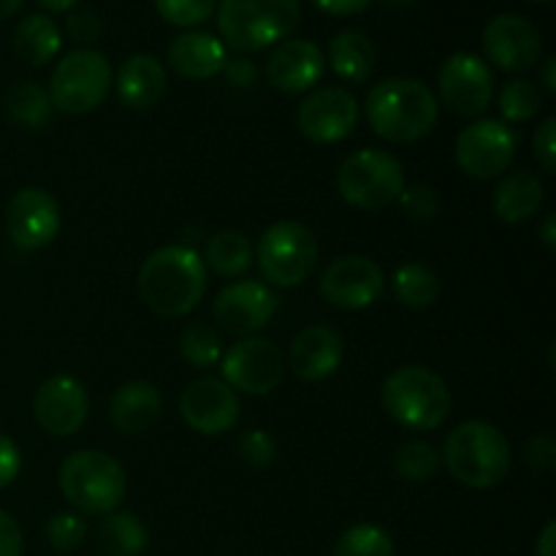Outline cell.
Here are the masks:
<instances>
[{
  "label": "cell",
  "instance_id": "cell-1",
  "mask_svg": "<svg viewBox=\"0 0 556 556\" xmlns=\"http://www.w3.org/2000/svg\"><path fill=\"white\" fill-rule=\"evenodd\" d=\"M206 293V266L199 253L182 244H166L141 264L139 296L161 318L193 313Z\"/></svg>",
  "mask_w": 556,
  "mask_h": 556
},
{
  "label": "cell",
  "instance_id": "cell-2",
  "mask_svg": "<svg viewBox=\"0 0 556 556\" xmlns=\"http://www.w3.org/2000/svg\"><path fill=\"white\" fill-rule=\"evenodd\" d=\"M364 112L369 128L380 139L391 144H410L432 134L440 117V103L424 81L394 76L369 90Z\"/></svg>",
  "mask_w": 556,
  "mask_h": 556
},
{
  "label": "cell",
  "instance_id": "cell-3",
  "mask_svg": "<svg viewBox=\"0 0 556 556\" xmlns=\"http://www.w3.org/2000/svg\"><path fill=\"white\" fill-rule=\"evenodd\" d=\"M451 476L470 489H492L510 470L508 438L494 424L465 421L448 434L443 456Z\"/></svg>",
  "mask_w": 556,
  "mask_h": 556
},
{
  "label": "cell",
  "instance_id": "cell-4",
  "mask_svg": "<svg viewBox=\"0 0 556 556\" xmlns=\"http://www.w3.org/2000/svg\"><path fill=\"white\" fill-rule=\"evenodd\" d=\"M383 407L400 427L413 432H432L443 427L451 413V389L429 367H400L386 378Z\"/></svg>",
  "mask_w": 556,
  "mask_h": 556
},
{
  "label": "cell",
  "instance_id": "cell-5",
  "mask_svg": "<svg viewBox=\"0 0 556 556\" xmlns=\"http://www.w3.org/2000/svg\"><path fill=\"white\" fill-rule=\"evenodd\" d=\"M302 16L299 0H220L217 27L237 52H258L291 36Z\"/></svg>",
  "mask_w": 556,
  "mask_h": 556
},
{
  "label": "cell",
  "instance_id": "cell-6",
  "mask_svg": "<svg viewBox=\"0 0 556 556\" xmlns=\"http://www.w3.org/2000/svg\"><path fill=\"white\" fill-rule=\"evenodd\" d=\"M58 483L63 497L90 516L112 514L125 497L123 465L103 451H74L60 465Z\"/></svg>",
  "mask_w": 556,
  "mask_h": 556
},
{
  "label": "cell",
  "instance_id": "cell-7",
  "mask_svg": "<svg viewBox=\"0 0 556 556\" xmlns=\"http://www.w3.org/2000/svg\"><path fill=\"white\" fill-rule=\"evenodd\" d=\"M337 190L351 206L378 212L391 206L405 190V168L391 152L358 150L337 168Z\"/></svg>",
  "mask_w": 556,
  "mask_h": 556
},
{
  "label": "cell",
  "instance_id": "cell-8",
  "mask_svg": "<svg viewBox=\"0 0 556 556\" xmlns=\"http://www.w3.org/2000/svg\"><path fill=\"white\" fill-rule=\"evenodd\" d=\"M255 258L271 286H302L318 266V239L304 223L280 220L261 233Z\"/></svg>",
  "mask_w": 556,
  "mask_h": 556
},
{
  "label": "cell",
  "instance_id": "cell-9",
  "mask_svg": "<svg viewBox=\"0 0 556 556\" xmlns=\"http://www.w3.org/2000/svg\"><path fill=\"white\" fill-rule=\"evenodd\" d=\"M112 90V65L96 49H76L65 54L49 79L52 109L65 114H87L101 106Z\"/></svg>",
  "mask_w": 556,
  "mask_h": 556
},
{
  "label": "cell",
  "instance_id": "cell-10",
  "mask_svg": "<svg viewBox=\"0 0 556 556\" xmlns=\"http://www.w3.org/2000/svg\"><path fill=\"white\" fill-rule=\"evenodd\" d=\"M519 136L503 119H478L456 139V163L472 179H492L508 172Z\"/></svg>",
  "mask_w": 556,
  "mask_h": 556
},
{
  "label": "cell",
  "instance_id": "cell-11",
  "mask_svg": "<svg viewBox=\"0 0 556 556\" xmlns=\"http://www.w3.org/2000/svg\"><path fill=\"white\" fill-rule=\"evenodd\" d=\"M223 383L233 391L250 396L271 394L282 383L286 375V358L275 342L264 337H242L231 351L220 358Z\"/></svg>",
  "mask_w": 556,
  "mask_h": 556
},
{
  "label": "cell",
  "instance_id": "cell-12",
  "mask_svg": "<svg viewBox=\"0 0 556 556\" xmlns=\"http://www.w3.org/2000/svg\"><path fill=\"white\" fill-rule=\"evenodd\" d=\"M438 92L443 106L456 117H481L494 96V74L478 54L456 52L438 74Z\"/></svg>",
  "mask_w": 556,
  "mask_h": 556
},
{
  "label": "cell",
  "instance_id": "cell-13",
  "mask_svg": "<svg viewBox=\"0 0 556 556\" xmlns=\"http://www.w3.org/2000/svg\"><path fill=\"white\" fill-rule=\"evenodd\" d=\"M383 269L367 255H342L331 261L318 280L320 296L331 307L348 309V313L372 307L383 293Z\"/></svg>",
  "mask_w": 556,
  "mask_h": 556
},
{
  "label": "cell",
  "instance_id": "cell-14",
  "mask_svg": "<svg viewBox=\"0 0 556 556\" xmlns=\"http://www.w3.org/2000/svg\"><path fill=\"white\" fill-rule=\"evenodd\" d=\"M358 123V101L345 87L313 90L296 109V128L315 144L348 139Z\"/></svg>",
  "mask_w": 556,
  "mask_h": 556
},
{
  "label": "cell",
  "instance_id": "cell-15",
  "mask_svg": "<svg viewBox=\"0 0 556 556\" xmlns=\"http://www.w3.org/2000/svg\"><path fill=\"white\" fill-rule=\"evenodd\" d=\"M5 233L20 250H41L60 233V204L49 190L22 188L5 206Z\"/></svg>",
  "mask_w": 556,
  "mask_h": 556
},
{
  "label": "cell",
  "instance_id": "cell-16",
  "mask_svg": "<svg viewBox=\"0 0 556 556\" xmlns=\"http://www.w3.org/2000/svg\"><path fill=\"white\" fill-rule=\"evenodd\" d=\"M179 416L193 432L217 438L239 424V396L223 380L199 378L185 386L179 396Z\"/></svg>",
  "mask_w": 556,
  "mask_h": 556
},
{
  "label": "cell",
  "instance_id": "cell-17",
  "mask_svg": "<svg viewBox=\"0 0 556 556\" xmlns=\"http://www.w3.org/2000/svg\"><path fill=\"white\" fill-rule=\"evenodd\" d=\"M90 413V396L85 386L71 375H54L38 386L33 396V416L47 434L71 438L79 432Z\"/></svg>",
  "mask_w": 556,
  "mask_h": 556
},
{
  "label": "cell",
  "instance_id": "cell-18",
  "mask_svg": "<svg viewBox=\"0 0 556 556\" xmlns=\"http://www.w3.org/2000/svg\"><path fill=\"white\" fill-rule=\"evenodd\" d=\"M277 309V296L258 280H239L223 288L212 304L215 324L233 337H255Z\"/></svg>",
  "mask_w": 556,
  "mask_h": 556
},
{
  "label": "cell",
  "instance_id": "cell-19",
  "mask_svg": "<svg viewBox=\"0 0 556 556\" xmlns=\"http://www.w3.org/2000/svg\"><path fill=\"white\" fill-rule=\"evenodd\" d=\"M483 49L497 68L525 74L535 68L543 54L541 30L519 14H500L483 27Z\"/></svg>",
  "mask_w": 556,
  "mask_h": 556
},
{
  "label": "cell",
  "instance_id": "cell-20",
  "mask_svg": "<svg viewBox=\"0 0 556 556\" xmlns=\"http://www.w3.org/2000/svg\"><path fill=\"white\" fill-rule=\"evenodd\" d=\"M326 71L324 52L307 38L280 41L266 60V79L282 92H307L320 81Z\"/></svg>",
  "mask_w": 556,
  "mask_h": 556
},
{
  "label": "cell",
  "instance_id": "cell-21",
  "mask_svg": "<svg viewBox=\"0 0 556 556\" xmlns=\"http://www.w3.org/2000/svg\"><path fill=\"white\" fill-rule=\"evenodd\" d=\"M342 356H345V342L340 331L331 326L315 324L299 331L288 348V367L293 369L299 380H324L340 369Z\"/></svg>",
  "mask_w": 556,
  "mask_h": 556
},
{
  "label": "cell",
  "instance_id": "cell-22",
  "mask_svg": "<svg viewBox=\"0 0 556 556\" xmlns=\"http://www.w3.org/2000/svg\"><path fill=\"white\" fill-rule=\"evenodd\" d=\"M163 396L147 380H130L114 391L109 402V418L123 434H144L161 421Z\"/></svg>",
  "mask_w": 556,
  "mask_h": 556
},
{
  "label": "cell",
  "instance_id": "cell-23",
  "mask_svg": "<svg viewBox=\"0 0 556 556\" xmlns=\"http://www.w3.org/2000/svg\"><path fill=\"white\" fill-rule=\"evenodd\" d=\"M226 43L210 33L188 30L177 36L168 47V65L177 71L182 79L204 81L220 74L226 68Z\"/></svg>",
  "mask_w": 556,
  "mask_h": 556
},
{
  "label": "cell",
  "instance_id": "cell-24",
  "mask_svg": "<svg viewBox=\"0 0 556 556\" xmlns=\"http://www.w3.org/2000/svg\"><path fill=\"white\" fill-rule=\"evenodd\" d=\"M166 92V68L152 54H130L117 74V96L134 112H147Z\"/></svg>",
  "mask_w": 556,
  "mask_h": 556
},
{
  "label": "cell",
  "instance_id": "cell-25",
  "mask_svg": "<svg viewBox=\"0 0 556 556\" xmlns=\"http://www.w3.org/2000/svg\"><path fill=\"white\" fill-rule=\"evenodd\" d=\"M543 199V182L532 172H514L497 185L494 190V215L503 223H525L541 212Z\"/></svg>",
  "mask_w": 556,
  "mask_h": 556
},
{
  "label": "cell",
  "instance_id": "cell-26",
  "mask_svg": "<svg viewBox=\"0 0 556 556\" xmlns=\"http://www.w3.org/2000/svg\"><path fill=\"white\" fill-rule=\"evenodd\" d=\"M329 63L340 79L351 85H362L375 74V43L362 30H342L329 43Z\"/></svg>",
  "mask_w": 556,
  "mask_h": 556
},
{
  "label": "cell",
  "instance_id": "cell-27",
  "mask_svg": "<svg viewBox=\"0 0 556 556\" xmlns=\"http://www.w3.org/2000/svg\"><path fill=\"white\" fill-rule=\"evenodd\" d=\"M58 25L47 14H33L22 20L14 30V52L27 65H47L60 52Z\"/></svg>",
  "mask_w": 556,
  "mask_h": 556
},
{
  "label": "cell",
  "instance_id": "cell-28",
  "mask_svg": "<svg viewBox=\"0 0 556 556\" xmlns=\"http://www.w3.org/2000/svg\"><path fill=\"white\" fill-rule=\"evenodd\" d=\"M201 261L220 277H242L253 266V244L242 231H217L206 242Z\"/></svg>",
  "mask_w": 556,
  "mask_h": 556
},
{
  "label": "cell",
  "instance_id": "cell-29",
  "mask_svg": "<svg viewBox=\"0 0 556 556\" xmlns=\"http://www.w3.org/2000/svg\"><path fill=\"white\" fill-rule=\"evenodd\" d=\"M98 543L106 556H139L150 543V535L139 516L128 514V510L123 514L112 510L98 530Z\"/></svg>",
  "mask_w": 556,
  "mask_h": 556
},
{
  "label": "cell",
  "instance_id": "cell-30",
  "mask_svg": "<svg viewBox=\"0 0 556 556\" xmlns=\"http://www.w3.org/2000/svg\"><path fill=\"white\" fill-rule=\"evenodd\" d=\"M391 288H394L396 302L407 309H427L440 296L438 275L424 264L400 266L394 280H391Z\"/></svg>",
  "mask_w": 556,
  "mask_h": 556
},
{
  "label": "cell",
  "instance_id": "cell-31",
  "mask_svg": "<svg viewBox=\"0 0 556 556\" xmlns=\"http://www.w3.org/2000/svg\"><path fill=\"white\" fill-rule=\"evenodd\" d=\"M5 112L14 123L25 125V128H41L49 123L52 101L38 81H22V85L11 87L9 96H5Z\"/></svg>",
  "mask_w": 556,
  "mask_h": 556
},
{
  "label": "cell",
  "instance_id": "cell-32",
  "mask_svg": "<svg viewBox=\"0 0 556 556\" xmlns=\"http://www.w3.org/2000/svg\"><path fill=\"white\" fill-rule=\"evenodd\" d=\"M179 353L195 369L215 367L223 358V340L210 324L199 320V324L185 326L182 337H179Z\"/></svg>",
  "mask_w": 556,
  "mask_h": 556
},
{
  "label": "cell",
  "instance_id": "cell-33",
  "mask_svg": "<svg viewBox=\"0 0 556 556\" xmlns=\"http://www.w3.org/2000/svg\"><path fill=\"white\" fill-rule=\"evenodd\" d=\"M440 451L434 445L424 443V440H410V443L400 445L394 456V470L402 481L424 483L432 481L440 470Z\"/></svg>",
  "mask_w": 556,
  "mask_h": 556
},
{
  "label": "cell",
  "instance_id": "cell-34",
  "mask_svg": "<svg viewBox=\"0 0 556 556\" xmlns=\"http://www.w3.org/2000/svg\"><path fill=\"white\" fill-rule=\"evenodd\" d=\"M543 106V92L530 79H510L500 92V114L505 123H527Z\"/></svg>",
  "mask_w": 556,
  "mask_h": 556
},
{
  "label": "cell",
  "instance_id": "cell-35",
  "mask_svg": "<svg viewBox=\"0 0 556 556\" xmlns=\"http://www.w3.org/2000/svg\"><path fill=\"white\" fill-rule=\"evenodd\" d=\"M334 556H394V543L375 525H356L337 541Z\"/></svg>",
  "mask_w": 556,
  "mask_h": 556
},
{
  "label": "cell",
  "instance_id": "cell-36",
  "mask_svg": "<svg viewBox=\"0 0 556 556\" xmlns=\"http://www.w3.org/2000/svg\"><path fill=\"white\" fill-rule=\"evenodd\" d=\"M157 14L177 27L204 25L217 9V0H155Z\"/></svg>",
  "mask_w": 556,
  "mask_h": 556
},
{
  "label": "cell",
  "instance_id": "cell-37",
  "mask_svg": "<svg viewBox=\"0 0 556 556\" xmlns=\"http://www.w3.org/2000/svg\"><path fill=\"white\" fill-rule=\"evenodd\" d=\"M47 541L49 546L54 548V552H74V548H79L81 543H85V535H87V527L85 521L79 519V516L74 514H54L52 519L47 521Z\"/></svg>",
  "mask_w": 556,
  "mask_h": 556
},
{
  "label": "cell",
  "instance_id": "cell-38",
  "mask_svg": "<svg viewBox=\"0 0 556 556\" xmlns=\"http://www.w3.org/2000/svg\"><path fill=\"white\" fill-rule=\"evenodd\" d=\"M237 454L239 459L248 462L250 467L264 470V467H269L271 462L277 459V443L271 440L269 432H264V429H250V432H244L242 438L237 440Z\"/></svg>",
  "mask_w": 556,
  "mask_h": 556
},
{
  "label": "cell",
  "instance_id": "cell-39",
  "mask_svg": "<svg viewBox=\"0 0 556 556\" xmlns=\"http://www.w3.org/2000/svg\"><path fill=\"white\" fill-rule=\"evenodd\" d=\"M396 201H400L402 212H405L407 217H413V220L427 223L440 212L438 193H434L432 188H427V185H413V188H405Z\"/></svg>",
  "mask_w": 556,
  "mask_h": 556
},
{
  "label": "cell",
  "instance_id": "cell-40",
  "mask_svg": "<svg viewBox=\"0 0 556 556\" xmlns=\"http://www.w3.org/2000/svg\"><path fill=\"white\" fill-rule=\"evenodd\" d=\"M525 459L527 465L532 467L535 472L546 476L556 467V445L548 434H535V438L527 440L525 445Z\"/></svg>",
  "mask_w": 556,
  "mask_h": 556
},
{
  "label": "cell",
  "instance_id": "cell-41",
  "mask_svg": "<svg viewBox=\"0 0 556 556\" xmlns=\"http://www.w3.org/2000/svg\"><path fill=\"white\" fill-rule=\"evenodd\" d=\"M554 130H556V119L548 117L543 119L541 128L535 130V139H532V147H535V157L541 163V168L546 174L556 172V139H554Z\"/></svg>",
  "mask_w": 556,
  "mask_h": 556
},
{
  "label": "cell",
  "instance_id": "cell-42",
  "mask_svg": "<svg viewBox=\"0 0 556 556\" xmlns=\"http://www.w3.org/2000/svg\"><path fill=\"white\" fill-rule=\"evenodd\" d=\"M20 467H22L20 445H16L11 438H5V434H0V489L11 486V483L16 481Z\"/></svg>",
  "mask_w": 556,
  "mask_h": 556
},
{
  "label": "cell",
  "instance_id": "cell-43",
  "mask_svg": "<svg viewBox=\"0 0 556 556\" xmlns=\"http://www.w3.org/2000/svg\"><path fill=\"white\" fill-rule=\"evenodd\" d=\"M68 27V36L79 43H92L98 36H101V22L92 11H74L65 22Z\"/></svg>",
  "mask_w": 556,
  "mask_h": 556
},
{
  "label": "cell",
  "instance_id": "cell-44",
  "mask_svg": "<svg viewBox=\"0 0 556 556\" xmlns=\"http://www.w3.org/2000/svg\"><path fill=\"white\" fill-rule=\"evenodd\" d=\"M0 556H22V530L5 510H0Z\"/></svg>",
  "mask_w": 556,
  "mask_h": 556
},
{
  "label": "cell",
  "instance_id": "cell-45",
  "mask_svg": "<svg viewBox=\"0 0 556 556\" xmlns=\"http://www.w3.org/2000/svg\"><path fill=\"white\" fill-rule=\"evenodd\" d=\"M315 9H320L324 14L331 16H353V14H362V11L369 9L372 0H309Z\"/></svg>",
  "mask_w": 556,
  "mask_h": 556
},
{
  "label": "cell",
  "instance_id": "cell-46",
  "mask_svg": "<svg viewBox=\"0 0 556 556\" xmlns=\"http://www.w3.org/2000/svg\"><path fill=\"white\" fill-rule=\"evenodd\" d=\"M226 71L228 76H231V81H237V85H250V81H255V68L248 63V60H233V63H226Z\"/></svg>",
  "mask_w": 556,
  "mask_h": 556
},
{
  "label": "cell",
  "instance_id": "cell-47",
  "mask_svg": "<svg viewBox=\"0 0 556 556\" xmlns=\"http://www.w3.org/2000/svg\"><path fill=\"white\" fill-rule=\"evenodd\" d=\"M535 556H556V525L554 521H548V525L543 527L541 538H538Z\"/></svg>",
  "mask_w": 556,
  "mask_h": 556
},
{
  "label": "cell",
  "instance_id": "cell-48",
  "mask_svg": "<svg viewBox=\"0 0 556 556\" xmlns=\"http://www.w3.org/2000/svg\"><path fill=\"white\" fill-rule=\"evenodd\" d=\"M541 239H543V244H546L548 250L556 248V215H554V212H552V215H546V220H543Z\"/></svg>",
  "mask_w": 556,
  "mask_h": 556
},
{
  "label": "cell",
  "instance_id": "cell-49",
  "mask_svg": "<svg viewBox=\"0 0 556 556\" xmlns=\"http://www.w3.org/2000/svg\"><path fill=\"white\" fill-rule=\"evenodd\" d=\"M541 79H543V87H546L548 92H556V60L554 58H546V63H543V71H541Z\"/></svg>",
  "mask_w": 556,
  "mask_h": 556
},
{
  "label": "cell",
  "instance_id": "cell-50",
  "mask_svg": "<svg viewBox=\"0 0 556 556\" xmlns=\"http://www.w3.org/2000/svg\"><path fill=\"white\" fill-rule=\"evenodd\" d=\"M25 0H0V22L11 20L14 14H20Z\"/></svg>",
  "mask_w": 556,
  "mask_h": 556
},
{
  "label": "cell",
  "instance_id": "cell-51",
  "mask_svg": "<svg viewBox=\"0 0 556 556\" xmlns=\"http://www.w3.org/2000/svg\"><path fill=\"white\" fill-rule=\"evenodd\" d=\"M38 3L49 11H71L74 5H79V0H38Z\"/></svg>",
  "mask_w": 556,
  "mask_h": 556
},
{
  "label": "cell",
  "instance_id": "cell-52",
  "mask_svg": "<svg viewBox=\"0 0 556 556\" xmlns=\"http://www.w3.org/2000/svg\"><path fill=\"white\" fill-rule=\"evenodd\" d=\"M383 5H389V9L394 11H402V9H410V5H416L418 0H380Z\"/></svg>",
  "mask_w": 556,
  "mask_h": 556
},
{
  "label": "cell",
  "instance_id": "cell-53",
  "mask_svg": "<svg viewBox=\"0 0 556 556\" xmlns=\"http://www.w3.org/2000/svg\"><path fill=\"white\" fill-rule=\"evenodd\" d=\"M532 3H554V0H532Z\"/></svg>",
  "mask_w": 556,
  "mask_h": 556
}]
</instances>
